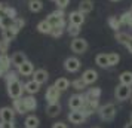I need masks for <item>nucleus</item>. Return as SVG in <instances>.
<instances>
[{
    "label": "nucleus",
    "instance_id": "1",
    "mask_svg": "<svg viewBox=\"0 0 132 128\" xmlns=\"http://www.w3.org/2000/svg\"><path fill=\"white\" fill-rule=\"evenodd\" d=\"M116 106H114L113 103H107L104 104V106H101L100 109H98V115H100V118H101L102 121L105 122H110L114 119V116H116Z\"/></svg>",
    "mask_w": 132,
    "mask_h": 128
},
{
    "label": "nucleus",
    "instance_id": "2",
    "mask_svg": "<svg viewBox=\"0 0 132 128\" xmlns=\"http://www.w3.org/2000/svg\"><path fill=\"white\" fill-rule=\"evenodd\" d=\"M64 18H65V13H64V9H56V11H54L52 13H49L48 15V21L51 22V25L52 27H65V21H64Z\"/></svg>",
    "mask_w": 132,
    "mask_h": 128
},
{
    "label": "nucleus",
    "instance_id": "3",
    "mask_svg": "<svg viewBox=\"0 0 132 128\" xmlns=\"http://www.w3.org/2000/svg\"><path fill=\"white\" fill-rule=\"evenodd\" d=\"M6 86H7V95L11 98H21L22 97V92L25 91L24 89V85L19 82V79L18 80H15V82H11V84H6Z\"/></svg>",
    "mask_w": 132,
    "mask_h": 128
},
{
    "label": "nucleus",
    "instance_id": "4",
    "mask_svg": "<svg viewBox=\"0 0 132 128\" xmlns=\"http://www.w3.org/2000/svg\"><path fill=\"white\" fill-rule=\"evenodd\" d=\"M114 97L119 101H125L128 98H131L132 97V86L119 84V85L116 86V89H114Z\"/></svg>",
    "mask_w": 132,
    "mask_h": 128
},
{
    "label": "nucleus",
    "instance_id": "5",
    "mask_svg": "<svg viewBox=\"0 0 132 128\" xmlns=\"http://www.w3.org/2000/svg\"><path fill=\"white\" fill-rule=\"evenodd\" d=\"M70 48H71V51L74 54H85L88 51V48H89V45H88V42L83 37H74L71 40V43H70Z\"/></svg>",
    "mask_w": 132,
    "mask_h": 128
},
{
    "label": "nucleus",
    "instance_id": "6",
    "mask_svg": "<svg viewBox=\"0 0 132 128\" xmlns=\"http://www.w3.org/2000/svg\"><path fill=\"white\" fill-rule=\"evenodd\" d=\"M86 103V98L83 94H73L71 97L68 98V107L71 110H80Z\"/></svg>",
    "mask_w": 132,
    "mask_h": 128
},
{
    "label": "nucleus",
    "instance_id": "7",
    "mask_svg": "<svg viewBox=\"0 0 132 128\" xmlns=\"http://www.w3.org/2000/svg\"><path fill=\"white\" fill-rule=\"evenodd\" d=\"M80 66H82V63L79 60L77 57H68L65 58L64 61V69H65L68 73H76L80 70Z\"/></svg>",
    "mask_w": 132,
    "mask_h": 128
},
{
    "label": "nucleus",
    "instance_id": "8",
    "mask_svg": "<svg viewBox=\"0 0 132 128\" xmlns=\"http://www.w3.org/2000/svg\"><path fill=\"white\" fill-rule=\"evenodd\" d=\"M60 97H61V91L56 88V86H55V85L48 86L46 94H45V100L48 101V104H51V103H58V101H60Z\"/></svg>",
    "mask_w": 132,
    "mask_h": 128
},
{
    "label": "nucleus",
    "instance_id": "9",
    "mask_svg": "<svg viewBox=\"0 0 132 128\" xmlns=\"http://www.w3.org/2000/svg\"><path fill=\"white\" fill-rule=\"evenodd\" d=\"M15 109L13 107H9V106H5L0 109V121L5 122H13L15 121Z\"/></svg>",
    "mask_w": 132,
    "mask_h": 128
},
{
    "label": "nucleus",
    "instance_id": "10",
    "mask_svg": "<svg viewBox=\"0 0 132 128\" xmlns=\"http://www.w3.org/2000/svg\"><path fill=\"white\" fill-rule=\"evenodd\" d=\"M68 121L74 124V125H80V124H83L86 121V116L82 113V110H71L68 113Z\"/></svg>",
    "mask_w": 132,
    "mask_h": 128
},
{
    "label": "nucleus",
    "instance_id": "11",
    "mask_svg": "<svg viewBox=\"0 0 132 128\" xmlns=\"http://www.w3.org/2000/svg\"><path fill=\"white\" fill-rule=\"evenodd\" d=\"M48 79H49L48 70H45V69H37V70H34V73H33V80H36L37 84L43 85V84L48 82Z\"/></svg>",
    "mask_w": 132,
    "mask_h": 128
},
{
    "label": "nucleus",
    "instance_id": "12",
    "mask_svg": "<svg viewBox=\"0 0 132 128\" xmlns=\"http://www.w3.org/2000/svg\"><path fill=\"white\" fill-rule=\"evenodd\" d=\"M16 72H18L21 76H31V74L34 73V66H33V63L31 61H25L22 63L19 67H16Z\"/></svg>",
    "mask_w": 132,
    "mask_h": 128
},
{
    "label": "nucleus",
    "instance_id": "13",
    "mask_svg": "<svg viewBox=\"0 0 132 128\" xmlns=\"http://www.w3.org/2000/svg\"><path fill=\"white\" fill-rule=\"evenodd\" d=\"M82 79H83V82L86 85H92V84L96 82V79H98V73H96V70H94V69H88V70L83 72Z\"/></svg>",
    "mask_w": 132,
    "mask_h": 128
},
{
    "label": "nucleus",
    "instance_id": "14",
    "mask_svg": "<svg viewBox=\"0 0 132 128\" xmlns=\"http://www.w3.org/2000/svg\"><path fill=\"white\" fill-rule=\"evenodd\" d=\"M68 19H70V24L82 27L85 22V13H82L80 11H74V12H71L68 15Z\"/></svg>",
    "mask_w": 132,
    "mask_h": 128
},
{
    "label": "nucleus",
    "instance_id": "15",
    "mask_svg": "<svg viewBox=\"0 0 132 128\" xmlns=\"http://www.w3.org/2000/svg\"><path fill=\"white\" fill-rule=\"evenodd\" d=\"M19 31L13 27V25H11L9 28H5V30H2V39H5V40H7V42H12L13 39L16 37V34H18Z\"/></svg>",
    "mask_w": 132,
    "mask_h": 128
},
{
    "label": "nucleus",
    "instance_id": "16",
    "mask_svg": "<svg viewBox=\"0 0 132 128\" xmlns=\"http://www.w3.org/2000/svg\"><path fill=\"white\" fill-rule=\"evenodd\" d=\"M24 89L30 95H34V94H37V92L40 91V84H37L36 80H28V82H25L24 84Z\"/></svg>",
    "mask_w": 132,
    "mask_h": 128
},
{
    "label": "nucleus",
    "instance_id": "17",
    "mask_svg": "<svg viewBox=\"0 0 132 128\" xmlns=\"http://www.w3.org/2000/svg\"><path fill=\"white\" fill-rule=\"evenodd\" d=\"M22 101L25 104V109L27 112H33V110H36L37 107V100L34 98V95H27V97H22Z\"/></svg>",
    "mask_w": 132,
    "mask_h": 128
},
{
    "label": "nucleus",
    "instance_id": "18",
    "mask_svg": "<svg viewBox=\"0 0 132 128\" xmlns=\"http://www.w3.org/2000/svg\"><path fill=\"white\" fill-rule=\"evenodd\" d=\"M46 113H48V116H51V118H55V116L60 115V113H61V104H60V101H58V103L48 104V107H46Z\"/></svg>",
    "mask_w": 132,
    "mask_h": 128
},
{
    "label": "nucleus",
    "instance_id": "19",
    "mask_svg": "<svg viewBox=\"0 0 132 128\" xmlns=\"http://www.w3.org/2000/svg\"><path fill=\"white\" fill-rule=\"evenodd\" d=\"M52 28H54V27L51 25V22H49L48 19H43V21H40V22L37 24V31L42 33V34H51Z\"/></svg>",
    "mask_w": 132,
    "mask_h": 128
},
{
    "label": "nucleus",
    "instance_id": "20",
    "mask_svg": "<svg viewBox=\"0 0 132 128\" xmlns=\"http://www.w3.org/2000/svg\"><path fill=\"white\" fill-rule=\"evenodd\" d=\"M11 66H12L11 57H7V54H0V69L6 73L11 70Z\"/></svg>",
    "mask_w": 132,
    "mask_h": 128
},
{
    "label": "nucleus",
    "instance_id": "21",
    "mask_svg": "<svg viewBox=\"0 0 132 128\" xmlns=\"http://www.w3.org/2000/svg\"><path fill=\"white\" fill-rule=\"evenodd\" d=\"M79 11L82 13H89L94 11V2L92 0H80L79 3Z\"/></svg>",
    "mask_w": 132,
    "mask_h": 128
},
{
    "label": "nucleus",
    "instance_id": "22",
    "mask_svg": "<svg viewBox=\"0 0 132 128\" xmlns=\"http://www.w3.org/2000/svg\"><path fill=\"white\" fill-rule=\"evenodd\" d=\"M11 61H12V66L19 67L22 63H25V61H27V57H25L24 52H15V54L11 57Z\"/></svg>",
    "mask_w": 132,
    "mask_h": 128
},
{
    "label": "nucleus",
    "instance_id": "23",
    "mask_svg": "<svg viewBox=\"0 0 132 128\" xmlns=\"http://www.w3.org/2000/svg\"><path fill=\"white\" fill-rule=\"evenodd\" d=\"M12 107L15 109L16 113H19V115H25V113H27V109H25V104H24V101H22V97L15 98L13 103H12Z\"/></svg>",
    "mask_w": 132,
    "mask_h": 128
},
{
    "label": "nucleus",
    "instance_id": "24",
    "mask_svg": "<svg viewBox=\"0 0 132 128\" xmlns=\"http://www.w3.org/2000/svg\"><path fill=\"white\" fill-rule=\"evenodd\" d=\"M39 125H40V121H39L37 116L28 115L27 118H25V121H24V127L25 128H39Z\"/></svg>",
    "mask_w": 132,
    "mask_h": 128
},
{
    "label": "nucleus",
    "instance_id": "25",
    "mask_svg": "<svg viewBox=\"0 0 132 128\" xmlns=\"http://www.w3.org/2000/svg\"><path fill=\"white\" fill-rule=\"evenodd\" d=\"M95 64L98 67H110V63H108V55L107 54H98L95 57Z\"/></svg>",
    "mask_w": 132,
    "mask_h": 128
},
{
    "label": "nucleus",
    "instance_id": "26",
    "mask_svg": "<svg viewBox=\"0 0 132 128\" xmlns=\"http://www.w3.org/2000/svg\"><path fill=\"white\" fill-rule=\"evenodd\" d=\"M54 85L56 86L61 92H62V91H67V89L70 88V80L67 79V78H58V79L55 80Z\"/></svg>",
    "mask_w": 132,
    "mask_h": 128
},
{
    "label": "nucleus",
    "instance_id": "27",
    "mask_svg": "<svg viewBox=\"0 0 132 128\" xmlns=\"http://www.w3.org/2000/svg\"><path fill=\"white\" fill-rule=\"evenodd\" d=\"M28 9H30V12H33V13L40 12L43 9V2L42 0H30V2H28Z\"/></svg>",
    "mask_w": 132,
    "mask_h": 128
},
{
    "label": "nucleus",
    "instance_id": "28",
    "mask_svg": "<svg viewBox=\"0 0 132 128\" xmlns=\"http://www.w3.org/2000/svg\"><path fill=\"white\" fill-rule=\"evenodd\" d=\"M119 82L123 85L132 86V72H122L119 74Z\"/></svg>",
    "mask_w": 132,
    "mask_h": 128
},
{
    "label": "nucleus",
    "instance_id": "29",
    "mask_svg": "<svg viewBox=\"0 0 132 128\" xmlns=\"http://www.w3.org/2000/svg\"><path fill=\"white\" fill-rule=\"evenodd\" d=\"M122 25H131L132 27V11H126L122 13V17H119Z\"/></svg>",
    "mask_w": 132,
    "mask_h": 128
},
{
    "label": "nucleus",
    "instance_id": "30",
    "mask_svg": "<svg viewBox=\"0 0 132 128\" xmlns=\"http://www.w3.org/2000/svg\"><path fill=\"white\" fill-rule=\"evenodd\" d=\"M129 37L131 36H129L128 33H125V31H116V34H114V39H116L120 45H126L128 40H129Z\"/></svg>",
    "mask_w": 132,
    "mask_h": 128
},
{
    "label": "nucleus",
    "instance_id": "31",
    "mask_svg": "<svg viewBox=\"0 0 132 128\" xmlns=\"http://www.w3.org/2000/svg\"><path fill=\"white\" fill-rule=\"evenodd\" d=\"M108 25L114 31H120V28H122V22H120V19L117 17H110L108 18Z\"/></svg>",
    "mask_w": 132,
    "mask_h": 128
},
{
    "label": "nucleus",
    "instance_id": "32",
    "mask_svg": "<svg viewBox=\"0 0 132 128\" xmlns=\"http://www.w3.org/2000/svg\"><path fill=\"white\" fill-rule=\"evenodd\" d=\"M86 98H92V100H100L101 97V88H90L89 91L85 94Z\"/></svg>",
    "mask_w": 132,
    "mask_h": 128
},
{
    "label": "nucleus",
    "instance_id": "33",
    "mask_svg": "<svg viewBox=\"0 0 132 128\" xmlns=\"http://www.w3.org/2000/svg\"><path fill=\"white\" fill-rule=\"evenodd\" d=\"M67 33L74 39V37H79L80 34V27L79 25H74V24H68L67 25Z\"/></svg>",
    "mask_w": 132,
    "mask_h": 128
},
{
    "label": "nucleus",
    "instance_id": "34",
    "mask_svg": "<svg viewBox=\"0 0 132 128\" xmlns=\"http://www.w3.org/2000/svg\"><path fill=\"white\" fill-rule=\"evenodd\" d=\"M18 72H12V70H9V72H6L5 73V79H6V84H11V82H15V80L19 79L18 76Z\"/></svg>",
    "mask_w": 132,
    "mask_h": 128
},
{
    "label": "nucleus",
    "instance_id": "35",
    "mask_svg": "<svg viewBox=\"0 0 132 128\" xmlns=\"http://www.w3.org/2000/svg\"><path fill=\"white\" fill-rule=\"evenodd\" d=\"M71 86L76 89V91H83L85 88H86V84L83 82V79L80 78V79H76L71 82Z\"/></svg>",
    "mask_w": 132,
    "mask_h": 128
},
{
    "label": "nucleus",
    "instance_id": "36",
    "mask_svg": "<svg viewBox=\"0 0 132 128\" xmlns=\"http://www.w3.org/2000/svg\"><path fill=\"white\" fill-rule=\"evenodd\" d=\"M12 24H13V19L9 18V17H3V18H0V28H2V30L9 28Z\"/></svg>",
    "mask_w": 132,
    "mask_h": 128
},
{
    "label": "nucleus",
    "instance_id": "37",
    "mask_svg": "<svg viewBox=\"0 0 132 128\" xmlns=\"http://www.w3.org/2000/svg\"><path fill=\"white\" fill-rule=\"evenodd\" d=\"M108 55V63H110V66H117V63L120 61V55L117 52H110Z\"/></svg>",
    "mask_w": 132,
    "mask_h": 128
},
{
    "label": "nucleus",
    "instance_id": "38",
    "mask_svg": "<svg viewBox=\"0 0 132 128\" xmlns=\"http://www.w3.org/2000/svg\"><path fill=\"white\" fill-rule=\"evenodd\" d=\"M64 28H65V27H58V25L54 27L52 31H51V36L55 37V39H56V37H61L62 36V33H64Z\"/></svg>",
    "mask_w": 132,
    "mask_h": 128
},
{
    "label": "nucleus",
    "instance_id": "39",
    "mask_svg": "<svg viewBox=\"0 0 132 128\" xmlns=\"http://www.w3.org/2000/svg\"><path fill=\"white\" fill-rule=\"evenodd\" d=\"M13 27H15V28H16V30H21V28H22V27H24V25H25V21H24V19H22V18H19V17H16V18H15V19H13Z\"/></svg>",
    "mask_w": 132,
    "mask_h": 128
},
{
    "label": "nucleus",
    "instance_id": "40",
    "mask_svg": "<svg viewBox=\"0 0 132 128\" xmlns=\"http://www.w3.org/2000/svg\"><path fill=\"white\" fill-rule=\"evenodd\" d=\"M9 45H11V42L2 39V40H0V54H6L7 49H9Z\"/></svg>",
    "mask_w": 132,
    "mask_h": 128
},
{
    "label": "nucleus",
    "instance_id": "41",
    "mask_svg": "<svg viewBox=\"0 0 132 128\" xmlns=\"http://www.w3.org/2000/svg\"><path fill=\"white\" fill-rule=\"evenodd\" d=\"M55 3H56V7L58 9H65L70 5V0H55Z\"/></svg>",
    "mask_w": 132,
    "mask_h": 128
},
{
    "label": "nucleus",
    "instance_id": "42",
    "mask_svg": "<svg viewBox=\"0 0 132 128\" xmlns=\"http://www.w3.org/2000/svg\"><path fill=\"white\" fill-rule=\"evenodd\" d=\"M6 15L9 17V18L15 19V18H16V9H15V7H9V6H6Z\"/></svg>",
    "mask_w": 132,
    "mask_h": 128
},
{
    "label": "nucleus",
    "instance_id": "43",
    "mask_svg": "<svg viewBox=\"0 0 132 128\" xmlns=\"http://www.w3.org/2000/svg\"><path fill=\"white\" fill-rule=\"evenodd\" d=\"M0 128H13V122H5V121H0Z\"/></svg>",
    "mask_w": 132,
    "mask_h": 128
},
{
    "label": "nucleus",
    "instance_id": "44",
    "mask_svg": "<svg viewBox=\"0 0 132 128\" xmlns=\"http://www.w3.org/2000/svg\"><path fill=\"white\" fill-rule=\"evenodd\" d=\"M52 128H68L65 122H55L52 124Z\"/></svg>",
    "mask_w": 132,
    "mask_h": 128
},
{
    "label": "nucleus",
    "instance_id": "45",
    "mask_svg": "<svg viewBox=\"0 0 132 128\" xmlns=\"http://www.w3.org/2000/svg\"><path fill=\"white\" fill-rule=\"evenodd\" d=\"M3 17H7L6 15V6H5L3 3H0V18H3Z\"/></svg>",
    "mask_w": 132,
    "mask_h": 128
},
{
    "label": "nucleus",
    "instance_id": "46",
    "mask_svg": "<svg viewBox=\"0 0 132 128\" xmlns=\"http://www.w3.org/2000/svg\"><path fill=\"white\" fill-rule=\"evenodd\" d=\"M125 46H126V48H128V51H129V52H131V54H132V36L129 37V40H128V43H126Z\"/></svg>",
    "mask_w": 132,
    "mask_h": 128
},
{
    "label": "nucleus",
    "instance_id": "47",
    "mask_svg": "<svg viewBox=\"0 0 132 128\" xmlns=\"http://www.w3.org/2000/svg\"><path fill=\"white\" fill-rule=\"evenodd\" d=\"M125 128H132V122H128V124L125 125Z\"/></svg>",
    "mask_w": 132,
    "mask_h": 128
},
{
    "label": "nucleus",
    "instance_id": "48",
    "mask_svg": "<svg viewBox=\"0 0 132 128\" xmlns=\"http://www.w3.org/2000/svg\"><path fill=\"white\" fill-rule=\"evenodd\" d=\"M3 74H5V72H3V70L0 69V76H3Z\"/></svg>",
    "mask_w": 132,
    "mask_h": 128
},
{
    "label": "nucleus",
    "instance_id": "49",
    "mask_svg": "<svg viewBox=\"0 0 132 128\" xmlns=\"http://www.w3.org/2000/svg\"><path fill=\"white\" fill-rule=\"evenodd\" d=\"M111 2H120V0H111Z\"/></svg>",
    "mask_w": 132,
    "mask_h": 128
},
{
    "label": "nucleus",
    "instance_id": "50",
    "mask_svg": "<svg viewBox=\"0 0 132 128\" xmlns=\"http://www.w3.org/2000/svg\"><path fill=\"white\" fill-rule=\"evenodd\" d=\"M131 122H132V113H131Z\"/></svg>",
    "mask_w": 132,
    "mask_h": 128
},
{
    "label": "nucleus",
    "instance_id": "51",
    "mask_svg": "<svg viewBox=\"0 0 132 128\" xmlns=\"http://www.w3.org/2000/svg\"><path fill=\"white\" fill-rule=\"evenodd\" d=\"M131 103H132V97H131Z\"/></svg>",
    "mask_w": 132,
    "mask_h": 128
},
{
    "label": "nucleus",
    "instance_id": "52",
    "mask_svg": "<svg viewBox=\"0 0 132 128\" xmlns=\"http://www.w3.org/2000/svg\"><path fill=\"white\" fill-rule=\"evenodd\" d=\"M94 128H98V127H94Z\"/></svg>",
    "mask_w": 132,
    "mask_h": 128
},
{
    "label": "nucleus",
    "instance_id": "53",
    "mask_svg": "<svg viewBox=\"0 0 132 128\" xmlns=\"http://www.w3.org/2000/svg\"><path fill=\"white\" fill-rule=\"evenodd\" d=\"M52 2H55V0H52Z\"/></svg>",
    "mask_w": 132,
    "mask_h": 128
},
{
    "label": "nucleus",
    "instance_id": "54",
    "mask_svg": "<svg viewBox=\"0 0 132 128\" xmlns=\"http://www.w3.org/2000/svg\"><path fill=\"white\" fill-rule=\"evenodd\" d=\"M13 128H15V127H13Z\"/></svg>",
    "mask_w": 132,
    "mask_h": 128
},
{
    "label": "nucleus",
    "instance_id": "55",
    "mask_svg": "<svg viewBox=\"0 0 132 128\" xmlns=\"http://www.w3.org/2000/svg\"><path fill=\"white\" fill-rule=\"evenodd\" d=\"M131 11H132V9H131Z\"/></svg>",
    "mask_w": 132,
    "mask_h": 128
}]
</instances>
